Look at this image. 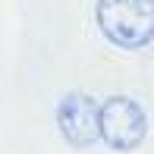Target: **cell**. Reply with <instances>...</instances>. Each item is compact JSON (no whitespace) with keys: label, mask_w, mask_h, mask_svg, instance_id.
Instances as JSON below:
<instances>
[{"label":"cell","mask_w":154,"mask_h":154,"mask_svg":"<svg viewBox=\"0 0 154 154\" xmlns=\"http://www.w3.org/2000/svg\"><path fill=\"white\" fill-rule=\"evenodd\" d=\"M101 138L107 148L129 154L148 138V113L129 94H110L101 104Z\"/></svg>","instance_id":"2"},{"label":"cell","mask_w":154,"mask_h":154,"mask_svg":"<svg viewBox=\"0 0 154 154\" xmlns=\"http://www.w3.org/2000/svg\"><path fill=\"white\" fill-rule=\"evenodd\" d=\"M57 129L69 148H91L101 138V104L88 91H69L57 104Z\"/></svg>","instance_id":"3"},{"label":"cell","mask_w":154,"mask_h":154,"mask_svg":"<svg viewBox=\"0 0 154 154\" xmlns=\"http://www.w3.org/2000/svg\"><path fill=\"white\" fill-rule=\"evenodd\" d=\"M94 19L120 51H142L154 41V0H97Z\"/></svg>","instance_id":"1"}]
</instances>
